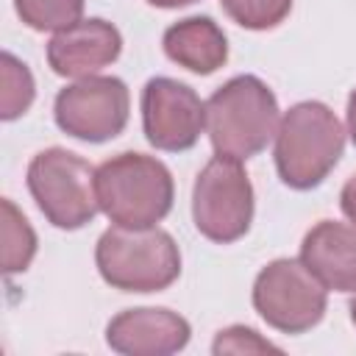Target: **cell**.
Segmentation results:
<instances>
[{
  "label": "cell",
  "instance_id": "1",
  "mask_svg": "<svg viewBox=\"0 0 356 356\" xmlns=\"http://www.w3.org/2000/svg\"><path fill=\"white\" fill-rule=\"evenodd\" d=\"M275 95L253 75H236L206 103V131L220 156L245 161L278 134Z\"/></svg>",
  "mask_w": 356,
  "mask_h": 356
},
{
  "label": "cell",
  "instance_id": "2",
  "mask_svg": "<svg viewBox=\"0 0 356 356\" xmlns=\"http://www.w3.org/2000/svg\"><path fill=\"white\" fill-rule=\"evenodd\" d=\"M100 211L128 228H147L172 209L170 170L145 153H120L95 170Z\"/></svg>",
  "mask_w": 356,
  "mask_h": 356
},
{
  "label": "cell",
  "instance_id": "3",
  "mask_svg": "<svg viewBox=\"0 0 356 356\" xmlns=\"http://www.w3.org/2000/svg\"><path fill=\"white\" fill-rule=\"evenodd\" d=\"M345 147V131L337 114L317 100L292 106L278 122L275 134V167L286 186L312 189L339 161Z\"/></svg>",
  "mask_w": 356,
  "mask_h": 356
},
{
  "label": "cell",
  "instance_id": "4",
  "mask_svg": "<svg viewBox=\"0 0 356 356\" xmlns=\"http://www.w3.org/2000/svg\"><path fill=\"white\" fill-rule=\"evenodd\" d=\"M95 261L103 281L122 292H159L167 289L181 273L178 245L167 231L153 225L108 228L97 239Z\"/></svg>",
  "mask_w": 356,
  "mask_h": 356
},
{
  "label": "cell",
  "instance_id": "5",
  "mask_svg": "<svg viewBox=\"0 0 356 356\" xmlns=\"http://www.w3.org/2000/svg\"><path fill=\"white\" fill-rule=\"evenodd\" d=\"M28 189L56 228H81L100 209L95 170L64 147H50L33 156L28 167Z\"/></svg>",
  "mask_w": 356,
  "mask_h": 356
},
{
  "label": "cell",
  "instance_id": "6",
  "mask_svg": "<svg viewBox=\"0 0 356 356\" xmlns=\"http://www.w3.org/2000/svg\"><path fill=\"white\" fill-rule=\"evenodd\" d=\"M192 217L211 242H236L253 220V186L242 161L214 156L197 175L192 192Z\"/></svg>",
  "mask_w": 356,
  "mask_h": 356
},
{
  "label": "cell",
  "instance_id": "7",
  "mask_svg": "<svg viewBox=\"0 0 356 356\" xmlns=\"http://www.w3.org/2000/svg\"><path fill=\"white\" fill-rule=\"evenodd\" d=\"M253 306L267 325L303 334L325 314V286L300 259H275L256 275Z\"/></svg>",
  "mask_w": 356,
  "mask_h": 356
},
{
  "label": "cell",
  "instance_id": "8",
  "mask_svg": "<svg viewBox=\"0 0 356 356\" xmlns=\"http://www.w3.org/2000/svg\"><path fill=\"white\" fill-rule=\"evenodd\" d=\"M128 89L111 75H86L56 97V122L75 139L106 142L128 122Z\"/></svg>",
  "mask_w": 356,
  "mask_h": 356
},
{
  "label": "cell",
  "instance_id": "9",
  "mask_svg": "<svg viewBox=\"0 0 356 356\" xmlns=\"http://www.w3.org/2000/svg\"><path fill=\"white\" fill-rule=\"evenodd\" d=\"M145 136L159 150H189L206 128V103L181 81L153 78L142 92Z\"/></svg>",
  "mask_w": 356,
  "mask_h": 356
},
{
  "label": "cell",
  "instance_id": "10",
  "mask_svg": "<svg viewBox=\"0 0 356 356\" xmlns=\"http://www.w3.org/2000/svg\"><path fill=\"white\" fill-rule=\"evenodd\" d=\"M122 50L120 31L106 19H78L75 25L56 31L47 44V61L56 75L86 78L111 64Z\"/></svg>",
  "mask_w": 356,
  "mask_h": 356
},
{
  "label": "cell",
  "instance_id": "11",
  "mask_svg": "<svg viewBox=\"0 0 356 356\" xmlns=\"http://www.w3.org/2000/svg\"><path fill=\"white\" fill-rule=\"evenodd\" d=\"M106 342L128 356H167L189 342V323L170 309H125L108 323Z\"/></svg>",
  "mask_w": 356,
  "mask_h": 356
},
{
  "label": "cell",
  "instance_id": "12",
  "mask_svg": "<svg viewBox=\"0 0 356 356\" xmlns=\"http://www.w3.org/2000/svg\"><path fill=\"white\" fill-rule=\"evenodd\" d=\"M300 261L325 289L356 292V228L334 220L317 222L303 236Z\"/></svg>",
  "mask_w": 356,
  "mask_h": 356
},
{
  "label": "cell",
  "instance_id": "13",
  "mask_svg": "<svg viewBox=\"0 0 356 356\" xmlns=\"http://www.w3.org/2000/svg\"><path fill=\"white\" fill-rule=\"evenodd\" d=\"M164 53L175 64L197 75H209L225 64L228 42L225 33L217 28V22H211L209 17H189L167 28Z\"/></svg>",
  "mask_w": 356,
  "mask_h": 356
},
{
  "label": "cell",
  "instance_id": "14",
  "mask_svg": "<svg viewBox=\"0 0 356 356\" xmlns=\"http://www.w3.org/2000/svg\"><path fill=\"white\" fill-rule=\"evenodd\" d=\"M3 209V270L11 275V273H22L33 253H36V234L31 228V222L22 217V211L6 197L0 203Z\"/></svg>",
  "mask_w": 356,
  "mask_h": 356
},
{
  "label": "cell",
  "instance_id": "15",
  "mask_svg": "<svg viewBox=\"0 0 356 356\" xmlns=\"http://www.w3.org/2000/svg\"><path fill=\"white\" fill-rule=\"evenodd\" d=\"M33 103V75L11 53L0 56V117L17 120Z\"/></svg>",
  "mask_w": 356,
  "mask_h": 356
},
{
  "label": "cell",
  "instance_id": "16",
  "mask_svg": "<svg viewBox=\"0 0 356 356\" xmlns=\"http://www.w3.org/2000/svg\"><path fill=\"white\" fill-rule=\"evenodd\" d=\"M14 6L33 31H64L83 14V0H14Z\"/></svg>",
  "mask_w": 356,
  "mask_h": 356
},
{
  "label": "cell",
  "instance_id": "17",
  "mask_svg": "<svg viewBox=\"0 0 356 356\" xmlns=\"http://www.w3.org/2000/svg\"><path fill=\"white\" fill-rule=\"evenodd\" d=\"M234 22L250 31L275 28L292 8V0H220Z\"/></svg>",
  "mask_w": 356,
  "mask_h": 356
},
{
  "label": "cell",
  "instance_id": "18",
  "mask_svg": "<svg viewBox=\"0 0 356 356\" xmlns=\"http://www.w3.org/2000/svg\"><path fill=\"white\" fill-rule=\"evenodd\" d=\"M214 353H278V348L270 345L267 339H261L253 328L231 325V328L217 334Z\"/></svg>",
  "mask_w": 356,
  "mask_h": 356
},
{
  "label": "cell",
  "instance_id": "19",
  "mask_svg": "<svg viewBox=\"0 0 356 356\" xmlns=\"http://www.w3.org/2000/svg\"><path fill=\"white\" fill-rule=\"evenodd\" d=\"M342 211H345V217L350 220V222H356V175H350L348 178V184L342 186Z\"/></svg>",
  "mask_w": 356,
  "mask_h": 356
},
{
  "label": "cell",
  "instance_id": "20",
  "mask_svg": "<svg viewBox=\"0 0 356 356\" xmlns=\"http://www.w3.org/2000/svg\"><path fill=\"white\" fill-rule=\"evenodd\" d=\"M348 134H350V139L356 142V89H353L350 97H348Z\"/></svg>",
  "mask_w": 356,
  "mask_h": 356
},
{
  "label": "cell",
  "instance_id": "21",
  "mask_svg": "<svg viewBox=\"0 0 356 356\" xmlns=\"http://www.w3.org/2000/svg\"><path fill=\"white\" fill-rule=\"evenodd\" d=\"M147 3H153V6H159V8H178V6H189V3H195V0H147Z\"/></svg>",
  "mask_w": 356,
  "mask_h": 356
},
{
  "label": "cell",
  "instance_id": "22",
  "mask_svg": "<svg viewBox=\"0 0 356 356\" xmlns=\"http://www.w3.org/2000/svg\"><path fill=\"white\" fill-rule=\"evenodd\" d=\"M350 320L356 323V298H353V303H350Z\"/></svg>",
  "mask_w": 356,
  "mask_h": 356
}]
</instances>
